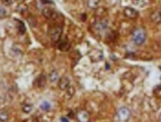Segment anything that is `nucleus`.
Instances as JSON below:
<instances>
[{
    "instance_id": "f03ea898",
    "label": "nucleus",
    "mask_w": 161,
    "mask_h": 122,
    "mask_svg": "<svg viewBox=\"0 0 161 122\" xmlns=\"http://www.w3.org/2000/svg\"><path fill=\"white\" fill-rule=\"evenodd\" d=\"M62 33H63V29L59 26H52L48 30V35H49L50 38H51V41L54 42V43H57L60 41Z\"/></svg>"
},
{
    "instance_id": "a211bd4d",
    "label": "nucleus",
    "mask_w": 161,
    "mask_h": 122,
    "mask_svg": "<svg viewBox=\"0 0 161 122\" xmlns=\"http://www.w3.org/2000/svg\"><path fill=\"white\" fill-rule=\"evenodd\" d=\"M23 111L25 113H30L32 111V106L31 104H25L23 106Z\"/></svg>"
},
{
    "instance_id": "6e6552de",
    "label": "nucleus",
    "mask_w": 161,
    "mask_h": 122,
    "mask_svg": "<svg viewBox=\"0 0 161 122\" xmlns=\"http://www.w3.org/2000/svg\"><path fill=\"white\" fill-rule=\"evenodd\" d=\"M70 85V80L67 76H63L60 79L58 82V87L60 89L64 91Z\"/></svg>"
},
{
    "instance_id": "ddd939ff",
    "label": "nucleus",
    "mask_w": 161,
    "mask_h": 122,
    "mask_svg": "<svg viewBox=\"0 0 161 122\" xmlns=\"http://www.w3.org/2000/svg\"><path fill=\"white\" fill-rule=\"evenodd\" d=\"M9 119V114L6 110H0V121L2 122L7 121Z\"/></svg>"
},
{
    "instance_id": "f3484780",
    "label": "nucleus",
    "mask_w": 161,
    "mask_h": 122,
    "mask_svg": "<svg viewBox=\"0 0 161 122\" xmlns=\"http://www.w3.org/2000/svg\"><path fill=\"white\" fill-rule=\"evenodd\" d=\"M40 109L43 111H48L49 110V109L51 108V105L47 101H44V102L42 103L40 106Z\"/></svg>"
},
{
    "instance_id": "dca6fc26",
    "label": "nucleus",
    "mask_w": 161,
    "mask_h": 122,
    "mask_svg": "<svg viewBox=\"0 0 161 122\" xmlns=\"http://www.w3.org/2000/svg\"><path fill=\"white\" fill-rule=\"evenodd\" d=\"M66 91H67V92H67V95L70 98H71L74 95L75 88H74V87L73 86V85H70V86H69L67 89H66Z\"/></svg>"
},
{
    "instance_id": "6ab92c4d",
    "label": "nucleus",
    "mask_w": 161,
    "mask_h": 122,
    "mask_svg": "<svg viewBox=\"0 0 161 122\" xmlns=\"http://www.w3.org/2000/svg\"><path fill=\"white\" fill-rule=\"evenodd\" d=\"M6 16H7V10L2 5H0V18H3Z\"/></svg>"
},
{
    "instance_id": "f257e3e1",
    "label": "nucleus",
    "mask_w": 161,
    "mask_h": 122,
    "mask_svg": "<svg viewBox=\"0 0 161 122\" xmlns=\"http://www.w3.org/2000/svg\"><path fill=\"white\" fill-rule=\"evenodd\" d=\"M132 40L137 45H142L146 40V32L143 28L136 29L132 32Z\"/></svg>"
},
{
    "instance_id": "7ed1b4c3",
    "label": "nucleus",
    "mask_w": 161,
    "mask_h": 122,
    "mask_svg": "<svg viewBox=\"0 0 161 122\" xmlns=\"http://www.w3.org/2000/svg\"><path fill=\"white\" fill-rule=\"evenodd\" d=\"M118 118L121 121H127L131 117V112L128 108L122 107L118 111Z\"/></svg>"
},
{
    "instance_id": "9d476101",
    "label": "nucleus",
    "mask_w": 161,
    "mask_h": 122,
    "mask_svg": "<svg viewBox=\"0 0 161 122\" xmlns=\"http://www.w3.org/2000/svg\"><path fill=\"white\" fill-rule=\"evenodd\" d=\"M107 24H108V23H107V20H99V21L96 22V23H95L94 27L96 30L100 31V32H101V31L104 30V29L107 27Z\"/></svg>"
},
{
    "instance_id": "f8f14e48",
    "label": "nucleus",
    "mask_w": 161,
    "mask_h": 122,
    "mask_svg": "<svg viewBox=\"0 0 161 122\" xmlns=\"http://www.w3.org/2000/svg\"><path fill=\"white\" fill-rule=\"evenodd\" d=\"M37 85L38 87H43L46 83V77L43 74L40 75L37 79Z\"/></svg>"
},
{
    "instance_id": "4be33fe9",
    "label": "nucleus",
    "mask_w": 161,
    "mask_h": 122,
    "mask_svg": "<svg viewBox=\"0 0 161 122\" xmlns=\"http://www.w3.org/2000/svg\"><path fill=\"white\" fill-rule=\"evenodd\" d=\"M60 121L61 122H70L68 119H67V118H64V117H62V118H60Z\"/></svg>"
},
{
    "instance_id": "aec40b11",
    "label": "nucleus",
    "mask_w": 161,
    "mask_h": 122,
    "mask_svg": "<svg viewBox=\"0 0 161 122\" xmlns=\"http://www.w3.org/2000/svg\"><path fill=\"white\" fill-rule=\"evenodd\" d=\"M1 1H2V2L5 5H7V6L11 5L13 4V2H14V0H1Z\"/></svg>"
},
{
    "instance_id": "412c9836",
    "label": "nucleus",
    "mask_w": 161,
    "mask_h": 122,
    "mask_svg": "<svg viewBox=\"0 0 161 122\" xmlns=\"http://www.w3.org/2000/svg\"><path fill=\"white\" fill-rule=\"evenodd\" d=\"M25 122H39V121L35 118H31L25 121Z\"/></svg>"
},
{
    "instance_id": "0eeeda50",
    "label": "nucleus",
    "mask_w": 161,
    "mask_h": 122,
    "mask_svg": "<svg viewBox=\"0 0 161 122\" xmlns=\"http://www.w3.org/2000/svg\"><path fill=\"white\" fill-rule=\"evenodd\" d=\"M151 20L155 24L161 23V9H157L154 11L151 14Z\"/></svg>"
},
{
    "instance_id": "39448f33",
    "label": "nucleus",
    "mask_w": 161,
    "mask_h": 122,
    "mask_svg": "<svg viewBox=\"0 0 161 122\" xmlns=\"http://www.w3.org/2000/svg\"><path fill=\"white\" fill-rule=\"evenodd\" d=\"M123 13H124V15L126 18L131 19V20L136 19L139 16V12L134 8L130 7H126L123 11Z\"/></svg>"
},
{
    "instance_id": "423d86ee",
    "label": "nucleus",
    "mask_w": 161,
    "mask_h": 122,
    "mask_svg": "<svg viewBox=\"0 0 161 122\" xmlns=\"http://www.w3.org/2000/svg\"><path fill=\"white\" fill-rule=\"evenodd\" d=\"M42 14H43V15L44 16L45 18L49 19V20H51V19L54 20V19L57 18V13L54 11V10H53L51 8L48 7L44 8L43 9V11H42Z\"/></svg>"
},
{
    "instance_id": "5701e85b",
    "label": "nucleus",
    "mask_w": 161,
    "mask_h": 122,
    "mask_svg": "<svg viewBox=\"0 0 161 122\" xmlns=\"http://www.w3.org/2000/svg\"><path fill=\"white\" fill-rule=\"evenodd\" d=\"M160 69H161V68H160Z\"/></svg>"
},
{
    "instance_id": "4468645a",
    "label": "nucleus",
    "mask_w": 161,
    "mask_h": 122,
    "mask_svg": "<svg viewBox=\"0 0 161 122\" xmlns=\"http://www.w3.org/2000/svg\"><path fill=\"white\" fill-rule=\"evenodd\" d=\"M48 78H49L51 82H56V81L58 79V73L57 72V70H52V71L49 73Z\"/></svg>"
},
{
    "instance_id": "1a4fd4ad",
    "label": "nucleus",
    "mask_w": 161,
    "mask_h": 122,
    "mask_svg": "<svg viewBox=\"0 0 161 122\" xmlns=\"http://www.w3.org/2000/svg\"><path fill=\"white\" fill-rule=\"evenodd\" d=\"M57 48L60 50V51L66 52L68 51L70 49V43L67 40H63L59 41L58 44H57Z\"/></svg>"
},
{
    "instance_id": "20e7f679",
    "label": "nucleus",
    "mask_w": 161,
    "mask_h": 122,
    "mask_svg": "<svg viewBox=\"0 0 161 122\" xmlns=\"http://www.w3.org/2000/svg\"><path fill=\"white\" fill-rule=\"evenodd\" d=\"M76 117L79 122H90V115L86 110H80L76 114Z\"/></svg>"
},
{
    "instance_id": "9b49d317",
    "label": "nucleus",
    "mask_w": 161,
    "mask_h": 122,
    "mask_svg": "<svg viewBox=\"0 0 161 122\" xmlns=\"http://www.w3.org/2000/svg\"><path fill=\"white\" fill-rule=\"evenodd\" d=\"M100 4V0H87V5L90 9H97Z\"/></svg>"
},
{
    "instance_id": "2eb2a0df",
    "label": "nucleus",
    "mask_w": 161,
    "mask_h": 122,
    "mask_svg": "<svg viewBox=\"0 0 161 122\" xmlns=\"http://www.w3.org/2000/svg\"><path fill=\"white\" fill-rule=\"evenodd\" d=\"M17 21H18V23H19L18 26H17L19 32H20V34L23 35V34H24L26 31V26H25L24 23H23L22 21H20V20H17Z\"/></svg>"
}]
</instances>
